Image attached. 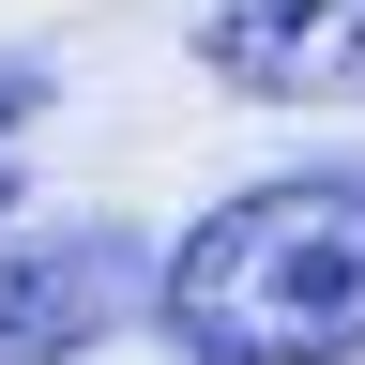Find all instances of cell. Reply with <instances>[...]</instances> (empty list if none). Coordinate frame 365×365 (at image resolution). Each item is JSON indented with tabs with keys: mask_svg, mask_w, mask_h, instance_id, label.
Segmentation results:
<instances>
[{
	"mask_svg": "<svg viewBox=\"0 0 365 365\" xmlns=\"http://www.w3.org/2000/svg\"><path fill=\"white\" fill-rule=\"evenodd\" d=\"M0 228H16V168H0Z\"/></svg>",
	"mask_w": 365,
	"mask_h": 365,
	"instance_id": "obj_5",
	"label": "cell"
},
{
	"mask_svg": "<svg viewBox=\"0 0 365 365\" xmlns=\"http://www.w3.org/2000/svg\"><path fill=\"white\" fill-rule=\"evenodd\" d=\"M198 76L244 107H365V0H213Z\"/></svg>",
	"mask_w": 365,
	"mask_h": 365,
	"instance_id": "obj_3",
	"label": "cell"
},
{
	"mask_svg": "<svg viewBox=\"0 0 365 365\" xmlns=\"http://www.w3.org/2000/svg\"><path fill=\"white\" fill-rule=\"evenodd\" d=\"M31 107H46V76H31V61H0V137H16Z\"/></svg>",
	"mask_w": 365,
	"mask_h": 365,
	"instance_id": "obj_4",
	"label": "cell"
},
{
	"mask_svg": "<svg viewBox=\"0 0 365 365\" xmlns=\"http://www.w3.org/2000/svg\"><path fill=\"white\" fill-rule=\"evenodd\" d=\"M168 365H365V153L259 168L153 274Z\"/></svg>",
	"mask_w": 365,
	"mask_h": 365,
	"instance_id": "obj_1",
	"label": "cell"
},
{
	"mask_svg": "<svg viewBox=\"0 0 365 365\" xmlns=\"http://www.w3.org/2000/svg\"><path fill=\"white\" fill-rule=\"evenodd\" d=\"M153 244L137 228H16L0 244V365H76V350H107L137 304H153Z\"/></svg>",
	"mask_w": 365,
	"mask_h": 365,
	"instance_id": "obj_2",
	"label": "cell"
}]
</instances>
